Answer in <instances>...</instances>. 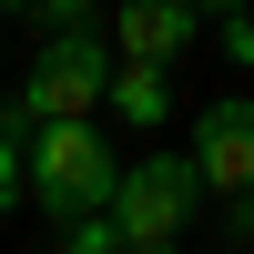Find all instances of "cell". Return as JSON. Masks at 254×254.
Segmentation results:
<instances>
[{"instance_id":"6da1fadb","label":"cell","mask_w":254,"mask_h":254,"mask_svg":"<svg viewBox=\"0 0 254 254\" xmlns=\"http://www.w3.org/2000/svg\"><path fill=\"white\" fill-rule=\"evenodd\" d=\"M20 153H31V203L61 224L81 214H112V183H122V153L102 142V122H20Z\"/></svg>"},{"instance_id":"7a4b0ae2","label":"cell","mask_w":254,"mask_h":254,"mask_svg":"<svg viewBox=\"0 0 254 254\" xmlns=\"http://www.w3.org/2000/svg\"><path fill=\"white\" fill-rule=\"evenodd\" d=\"M112 20L92 31H41L31 41V71H20V122H81L112 102Z\"/></svg>"},{"instance_id":"3957f363","label":"cell","mask_w":254,"mask_h":254,"mask_svg":"<svg viewBox=\"0 0 254 254\" xmlns=\"http://www.w3.org/2000/svg\"><path fill=\"white\" fill-rule=\"evenodd\" d=\"M203 163L193 153H142V163H122V183H112V234L122 244H173L183 224L203 214Z\"/></svg>"},{"instance_id":"277c9868","label":"cell","mask_w":254,"mask_h":254,"mask_svg":"<svg viewBox=\"0 0 254 254\" xmlns=\"http://www.w3.org/2000/svg\"><path fill=\"white\" fill-rule=\"evenodd\" d=\"M193 163H203V183L224 203L254 193V92H224V102L193 112Z\"/></svg>"},{"instance_id":"5b68a950","label":"cell","mask_w":254,"mask_h":254,"mask_svg":"<svg viewBox=\"0 0 254 254\" xmlns=\"http://www.w3.org/2000/svg\"><path fill=\"white\" fill-rule=\"evenodd\" d=\"M203 41V0H122L112 10V51L122 61H183Z\"/></svg>"},{"instance_id":"8992f818","label":"cell","mask_w":254,"mask_h":254,"mask_svg":"<svg viewBox=\"0 0 254 254\" xmlns=\"http://www.w3.org/2000/svg\"><path fill=\"white\" fill-rule=\"evenodd\" d=\"M173 61H112V102H102V112H122V122H142V132H153L163 112H173Z\"/></svg>"},{"instance_id":"52a82bcc","label":"cell","mask_w":254,"mask_h":254,"mask_svg":"<svg viewBox=\"0 0 254 254\" xmlns=\"http://www.w3.org/2000/svg\"><path fill=\"white\" fill-rule=\"evenodd\" d=\"M31 193V153H20V132H0V214Z\"/></svg>"},{"instance_id":"ba28073f","label":"cell","mask_w":254,"mask_h":254,"mask_svg":"<svg viewBox=\"0 0 254 254\" xmlns=\"http://www.w3.org/2000/svg\"><path fill=\"white\" fill-rule=\"evenodd\" d=\"M224 51H234L244 71H254V20H224Z\"/></svg>"},{"instance_id":"9c48e42d","label":"cell","mask_w":254,"mask_h":254,"mask_svg":"<svg viewBox=\"0 0 254 254\" xmlns=\"http://www.w3.org/2000/svg\"><path fill=\"white\" fill-rule=\"evenodd\" d=\"M122 254H183V244H122Z\"/></svg>"},{"instance_id":"30bf717a","label":"cell","mask_w":254,"mask_h":254,"mask_svg":"<svg viewBox=\"0 0 254 254\" xmlns=\"http://www.w3.org/2000/svg\"><path fill=\"white\" fill-rule=\"evenodd\" d=\"M203 10H244V0H203Z\"/></svg>"},{"instance_id":"8fae6325","label":"cell","mask_w":254,"mask_h":254,"mask_svg":"<svg viewBox=\"0 0 254 254\" xmlns=\"http://www.w3.org/2000/svg\"><path fill=\"white\" fill-rule=\"evenodd\" d=\"M0 10H31V0H0Z\"/></svg>"},{"instance_id":"7c38bea8","label":"cell","mask_w":254,"mask_h":254,"mask_svg":"<svg viewBox=\"0 0 254 254\" xmlns=\"http://www.w3.org/2000/svg\"><path fill=\"white\" fill-rule=\"evenodd\" d=\"M244 224H254V193H244Z\"/></svg>"}]
</instances>
